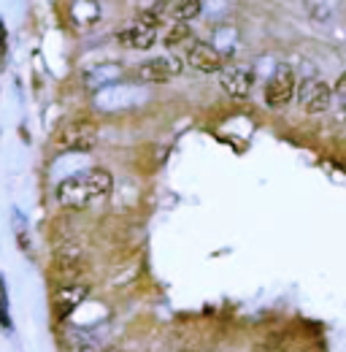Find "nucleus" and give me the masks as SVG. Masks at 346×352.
Instances as JSON below:
<instances>
[{
	"instance_id": "1",
	"label": "nucleus",
	"mask_w": 346,
	"mask_h": 352,
	"mask_svg": "<svg viewBox=\"0 0 346 352\" xmlns=\"http://www.w3.org/2000/svg\"><path fill=\"white\" fill-rule=\"evenodd\" d=\"M114 190V176L111 171L95 166V168H86L79 174L68 176L57 184L54 190V198L62 209H71V212H82L86 206L103 201L108 192Z\"/></svg>"
},
{
	"instance_id": "2",
	"label": "nucleus",
	"mask_w": 346,
	"mask_h": 352,
	"mask_svg": "<svg viewBox=\"0 0 346 352\" xmlns=\"http://www.w3.org/2000/svg\"><path fill=\"white\" fill-rule=\"evenodd\" d=\"M157 36H160V16L149 14V11H138L128 28H122L117 33V41L122 46H130V49L146 52L157 44Z\"/></svg>"
},
{
	"instance_id": "3",
	"label": "nucleus",
	"mask_w": 346,
	"mask_h": 352,
	"mask_svg": "<svg viewBox=\"0 0 346 352\" xmlns=\"http://www.w3.org/2000/svg\"><path fill=\"white\" fill-rule=\"evenodd\" d=\"M54 144L62 152H92L97 146V125L89 120L65 122L54 135Z\"/></svg>"
},
{
	"instance_id": "4",
	"label": "nucleus",
	"mask_w": 346,
	"mask_h": 352,
	"mask_svg": "<svg viewBox=\"0 0 346 352\" xmlns=\"http://www.w3.org/2000/svg\"><path fill=\"white\" fill-rule=\"evenodd\" d=\"M181 71H184V60L181 57H176V54H160V57L143 60L135 68V79L138 82H146V85H165V82L176 79Z\"/></svg>"
},
{
	"instance_id": "5",
	"label": "nucleus",
	"mask_w": 346,
	"mask_h": 352,
	"mask_svg": "<svg viewBox=\"0 0 346 352\" xmlns=\"http://www.w3.org/2000/svg\"><path fill=\"white\" fill-rule=\"evenodd\" d=\"M295 92H298V76L292 65H279L265 85V103L270 109H284L295 98Z\"/></svg>"
},
{
	"instance_id": "6",
	"label": "nucleus",
	"mask_w": 346,
	"mask_h": 352,
	"mask_svg": "<svg viewBox=\"0 0 346 352\" xmlns=\"http://www.w3.org/2000/svg\"><path fill=\"white\" fill-rule=\"evenodd\" d=\"M295 98L305 114H322L333 106V87L322 79H305L295 92Z\"/></svg>"
},
{
	"instance_id": "7",
	"label": "nucleus",
	"mask_w": 346,
	"mask_h": 352,
	"mask_svg": "<svg viewBox=\"0 0 346 352\" xmlns=\"http://www.w3.org/2000/svg\"><path fill=\"white\" fill-rule=\"evenodd\" d=\"M89 296V285H82V282H68L62 287L54 290L51 296V311H54V320L65 322L76 309L82 307Z\"/></svg>"
},
{
	"instance_id": "8",
	"label": "nucleus",
	"mask_w": 346,
	"mask_h": 352,
	"mask_svg": "<svg viewBox=\"0 0 346 352\" xmlns=\"http://www.w3.org/2000/svg\"><path fill=\"white\" fill-rule=\"evenodd\" d=\"M84 268V250L79 244H62L60 250H54L51 258V274L57 279H62L65 285L73 282Z\"/></svg>"
},
{
	"instance_id": "9",
	"label": "nucleus",
	"mask_w": 346,
	"mask_h": 352,
	"mask_svg": "<svg viewBox=\"0 0 346 352\" xmlns=\"http://www.w3.org/2000/svg\"><path fill=\"white\" fill-rule=\"evenodd\" d=\"M219 87L224 89L230 98L244 100V98H249V92L255 87V74L244 65H224L219 71Z\"/></svg>"
},
{
	"instance_id": "10",
	"label": "nucleus",
	"mask_w": 346,
	"mask_h": 352,
	"mask_svg": "<svg viewBox=\"0 0 346 352\" xmlns=\"http://www.w3.org/2000/svg\"><path fill=\"white\" fill-rule=\"evenodd\" d=\"M187 63L198 71V74H219L224 68V57L216 46L206 41H192L187 46Z\"/></svg>"
},
{
	"instance_id": "11",
	"label": "nucleus",
	"mask_w": 346,
	"mask_h": 352,
	"mask_svg": "<svg viewBox=\"0 0 346 352\" xmlns=\"http://www.w3.org/2000/svg\"><path fill=\"white\" fill-rule=\"evenodd\" d=\"M65 347L68 352H103V344L97 342V336L86 333V331H71L65 336Z\"/></svg>"
},
{
	"instance_id": "12",
	"label": "nucleus",
	"mask_w": 346,
	"mask_h": 352,
	"mask_svg": "<svg viewBox=\"0 0 346 352\" xmlns=\"http://www.w3.org/2000/svg\"><path fill=\"white\" fill-rule=\"evenodd\" d=\"M203 11V0H178L176 6H171L173 22H192L198 19Z\"/></svg>"
},
{
	"instance_id": "13",
	"label": "nucleus",
	"mask_w": 346,
	"mask_h": 352,
	"mask_svg": "<svg viewBox=\"0 0 346 352\" xmlns=\"http://www.w3.org/2000/svg\"><path fill=\"white\" fill-rule=\"evenodd\" d=\"M192 38V30H189V25L187 22H173L171 28H168V33H165V38H163V44L173 49V46L184 44V41H189Z\"/></svg>"
},
{
	"instance_id": "14",
	"label": "nucleus",
	"mask_w": 346,
	"mask_h": 352,
	"mask_svg": "<svg viewBox=\"0 0 346 352\" xmlns=\"http://www.w3.org/2000/svg\"><path fill=\"white\" fill-rule=\"evenodd\" d=\"M0 325L5 331H14V320H11V301H8V287H5V279L0 274Z\"/></svg>"
},
{
	"instance_id": "15",
	"label": "nucleus",
	"mask_w": 346,
	"mask_h": 352,
	"mask_svg": "<svg viewBox=\"0 0 346 352\" xmlns=\"http://www.w3.org/2000/svg\"><path fill=\"white\" fill-rule=\"evenodd\" d=\"M336 103H338L341 120H346V74L336 82Z\"/></svg>"
},
{
	"instance_id": "16",
	"label": "nucleus",
	"mask_w": 346,
	"mask_h": 352,
	"mask_svg": "<svg viewBox=\"0 0 346 352\" xmlns=\"http://www.w3.org/2000/svg\"><path fill=\"white\" fill-rule=\"evenodd\" d=\"M5 57H8V30H5V22L0 19V68L5 65Z\"/></svg>"
},
{
	"instance_id": "17",
	"label": "nucleus",
	"mask_w": 346,
	"mask_h": 352,
	"mask_svg": "<svg viewBox=\"0 0 346 352\" xmlns=\"http://www.w3.org/2000/svg\"><path fill=\"white\" fill-rule=\"evenodd\" d=\"M168 6V0H146L143 6H141V11H149V14H163V8Z\"/></svg>"
},
{
	"instance_id": "18",
	"label": "nucleus",
	"mask_w": 346,
	"mask_h": 352,
	"mask_svg": "<svg viewBox=\"0 0 346 352\" xmlns=\"http://www.w3.org/2000/svg\"><path fill=\"white\" fill-rule=\"evenodd\" d=\"M255 352H281V350H279L276 344H262V347H257Z\"/></svg>"
},
{
	"instance_id": "19",
	"label": "nucleus",
	"mask_w": 346,
	"mask_h": 352,
	"mask_svg": "<svg viewBox=\"0 0 346 352\" xmlns=\"http://www.w3.org/2000/svg\"><path fill=\"white\" fill-rule=\"evenodd\" d=\"M103 352H125V350H119V347H108V350H103Z\"/></svg>"
},
{
	"instance_id": "20",
	"label": "nucleus",
	"mask_w": 346,
	"mask_h": 352,
	"mask_svg": "<svg viewBox=\"0 0 346 352\" xmlns=\"http://www.w3.org/2000/svg\"><path fill=\"white\" fill-rule=\"evenodd\" d=\"M184 352H189V350H184Z\"/></svg>"
}]
</instances>
